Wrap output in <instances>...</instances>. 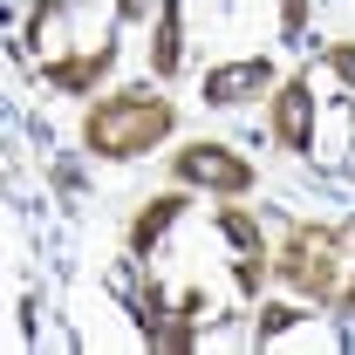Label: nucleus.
I'll list each match as a JSON object with an SVG mask.
<instances>
[{
	"instance_id": "obj_1",
	"label": "nucleus",
	"mask_w": 355,
	"mask_h": 355,
	"mask_svg": "<svg viewBox=\"0 0 355 355\" xmlns=\"http://www.w3.org/2000/svg\"><path fill=\"white\" fill-rule=\"evenodd\" d=\"M164 130H171V103L150 96V89L103 96V103L83 116V144L96 150V157H137V150H150Z\"/></svg>"
},
{
	"instance_id": "obj_2",
	"label": "nucleus",
	"mask_w": 355,
	"mask_h": 355,
	"mask_svg": "<svg viewBox=\"0 0 355 355\" xmlns=\"http://www.w3.org/2000/svg\"><path fill=\"white\" fill-rule=\"evenodd\" d=\"M342 239L349 232H335V225H294L287 246H280V260H273L280 280L294 294H314V301L342 308Z\"/></svg>"
},
{
	"instance_id": "obj_3",
	"label": "nucleus",
	"mask_w": 355,
	"mask_h": 355,
	"mask_svg": "<svg viewBox=\"0 0 355 355\" xmlns=\"http://www.w3.org/2000/svg\"><path fill=\"white\" fill-rule=\"evenodd\" d=\"M171 171H178V184H205V191H225V198L253 191V164L232 157L225 144H191V150H178Z\"/></svg>"
},
{
	"instance_id": "obj_4",
	"label": "nucleus",
	"mask_w": 355,
	"mask_h": 355,
	"mask_svg": "<svg viewBox=\"0 0 355 355\" xmlns=\"http://www.w3.org/2000/svg\"><path fill=\"white\" fill-rule=\"evenodd\" d=\"M273 137L287 150H314V83L308 76L280 83V96H273Z\"/></svg>"
},
{
	"instance_id": "obj_5",
	"label": "nucleus",
	"mask_w": 355,
	"mask_h": 355,
	"mask_svg": "<svg viewBox=\"0 0 355 355\" xmlns=\"http://www.w3.org/2000/svg\"><path fill=\"white\" fill-rule=\"evenodd\" d=\"M219 232L239 246V260H232V273H239V294H260V273H266L260 219H253V212H239V205H225V212H219Z\"/></svg>"
},
{
	"instance_id": "obj_6",
	"label": "nucleus",
	"mask_w": 355,
	"mask_h": 355,
	"mask_svg": "<svg viewBox=\"0 0 355 355\" xmlns=\"http://www.w3.org/2000/svg\"><path fill=\"white\" fill-rule=\"evenodd\" d=\"M266 83H273V62H225V69H212V76H205V103L232 110V103L260 96Z\"/></svg>"
},
{
	"instance_id": "obj_7",
	"label": "nucleus",
	"mask_w": 355,
	"mask_h": 355,
	"mask_svg": "<svg viewBox=\"0 0 355 355\" xmlns=\"http://www.w3.org/2000/svg\"><path fill=\"white\" fill-rule=\"evenodd\" d=\"M178 212H184V198H178V191H164V198H150V205H144V212L130 219V253H150V246L164 239V225H171Z\"/></svg>"
},
{
	"instance_id": "obj_8",
	"label": "nucleus",
	"mask_w": 355,
	"mask_h": 355,
	"mask_svg": "<svg viewBox=\"0 0 355 355\" xmlns=\"http://www.w3.org/2000/svg\"><path fill=\"white\" fill-rule=\"evenodd\" d=\"M178 14H184V0H164L157 42H150V69H157V76H178Z\"/></svg>"
},
{
	"instance_id": "obj_9",
	"label": "nucleus",
	"mask_w": 355,
	"mask_h": 355,
	"mask_svg": "<svg viewBox=\"0 0 355 355\" xmlns=\"http://www.w3.org/2000/svg\"><path fill=\"white\" fill-rule=\"evenodd\" d=\"M301 321V308H260V342H273V335H287Z\"/></svg>"
},
{
	"instance_id": "obj_10",
	"label": "nucleus",
	"mask_w": 355,
	"mask_h": 355,
	"mask_svg": "<svg viewBox=\"0 0 355 355\" xmlns=\"http://www.w3.org/2000/svg\"><path fill=\"white\" fill-rule=\"evenodd\" d=\"M301 28H308V0H280V35L294 42Z\"/></svg>"
},
{
	"instance_id": "obj_11",
	"label": "nucleus",
	"mask_w": 355,
	"mask_h": 355,
	"mask_svg": "<svg viewBox=\"0 0 355 355\" xmlns=\"http://www.w3.org/2000/svg\"><path fill=\"white\" fill-rule=\"evenodd\" d=\"M328 69H335V76L355 89V48H349V42H335V48H328Z\"/></svg>"
},
{
	"instance_id": "obj_12",
	"label": "nucleus",
	"mask_w": 355,
	"mask_h": 355,
	"mask_svg": "<svg viewBox=\"0 0 355 355\" xmlns=\"http://www.w3.org/2000/svg\"><path fill=\"white\" fill-rule=\"evenodd\" d=\"M349 246H355V225H349ZM349 266H355V260H349ZM342 308L355 314V287H342Z\"/></svg>"
}]
</instances>
